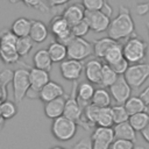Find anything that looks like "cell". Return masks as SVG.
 Masks as SVG:
<instances>
[{
  "label": "cell",
  "mask_w": 149,
  "mask_h": 149,
  "mask_svg": "<svg viewBox=\"0 0 149 149\" xmlns=\"http://www.w3.org/2000/svg\"><path fill=\"white\" fill-rule=\"evenodd\" d=\"M107 33L108 37L115 42L135 36V23L128 7L123 5L119 7V13L113 20H111Z\"/></svg>",
  "instance_id": "6da1fadb"
},
{
  "label": "cell",
  "mask_w": 149,
  "mask_h": 149,
  "mask_svg": "<svg viewBox=\"0 0 149 149\" xmlns=\"http://www.w3.org/2000/svg\"><path fill=\"white\" fill-rule=\"evenodd\" d=\"M122 51L123 57L129 64H139L142 63V61L147 56L148 44L141 37L135 35L126 41V43L122 45Z\"/></svg>",
  "instance_id": "7a4b0ae2"
},
{
  "label": "cell",
  "mask_w": 149,
  "mask_h": 149,
  "mask_svg": "<svg viewBox=\"0 0 149 149\" xmlns=\"http://www.w3.org/2000/svg\"><path fill=\"white\" fill-rule=\"evenodd\" d=\"M77 129H78V123L65 116H61L54 120L50 127L52 136L61 142H66L69 140H72L77 134Z\"/></svg>",
  "instance_id": "3957f363"
},
{
  "label": "cell",
  "mask_w": 149,
  "mask_h": 149,
  "mask_svg": "<svg viewBox=\"0 0 149 149\" xmlns=\"http://www.w3.org/2000/svg\"><path fill=\"white\" fill-rule=\"evenodd\" d=\"M12 85H13V97L15 102H21L26 98L27 92L30 88L29 69L19 68L14 70V78Z\"/></svg>",
  "instance_id": "277c9868"
},
{
  "label": "cell",
  "mask_w": 149,
  "mask_h": 149,
  "mask_svg": "<svg viewBox=\"0 0 149 149\" xmlns=\"http://www.w3.org/2000/svg\"><path fill=\"white\" fill-rule=\"evenodd\" d=\"M123 77L132 88L141 87L149 78V63L142 62L130 65Z\"/></svg>",
  "instance_id": "5b68a950"
},
{
  "label": "cell",
  "mask_w": 149,
  "mask_h": 149,
  "mask_svg": "<svg viewBox=\"0 0 149 149\" xmlns=\"http://www.w3.org/2000/svg\"><path fill=\"white\" fill-rule=\"evenodd\" d=\"M68 57L78 62H83L85 58L93 54V45L84 37H76L68 47Z\"/></svg>",
  "instance_id": "8992f818"
},
{
  "label": "cell",
  "mask_w": 149,
  "mask_h": 149,
  "mask_svg": "<svg viewBox=\"0 0 149 149\" xmlns=\"http://www.w3.org/2000/svg\"><path fill=\"white\" fill-rule=\"evenodd\" d=\"M77 83H73L72 90H71V94L69 97H66V101H65V107H64V114L63 116L79 123L81 116H83V106L79 104L78 99H77Z\"/></svg>",
  "instance_id": "52a82bcc"
},
{
  "label": "cell",
  "mask_w": 149,
  "mask_h": 149,
  "mask_svg": "<svg viewBox=\"0 0 149 149\" xmlns=\"http://www.w3.org/2000/svg\"><path fill=\"white\" fill-rule=\"evenodd\" d=\"M84 71V64L81 62L74 61V59H65L64 62H62L59 64V72L61 76L69 81H73L76 83L81 73Z\"/></svg>",
  "instance_id": "ba28073f"
},
{
  "label": "cell",
  "mask_w": 149,
  "mask_h": 149,
  "mask_svg": "<svg viewBox=\"0 0 149 149\" xmlns=\"http://www.w3.org/2000/svg\"><path fill=\"white\" fill-rule=\"evenodd\" d=\"M111 97L115 100L116 105H125L132 97V87L128 85L123 76H119L118 80L109 87Z\"/></svg>",
  "instance_id": "9c48e42d"
},
{
  "label": "cell",
  "mask_w": 149,
  "mask_h": 149,
  "mask_svg": "<svg viewBox=\"0 0 149 149\" xmlns=\"http://www.w3.org/2000/svg\"><path fill=\"white\" fill-rule=\"evenodd\" d=\"M85 21L94 33H104L108 30L111 24V17L102 12H85Z\"/></svg>",
  "instance_id": "30bf717a"
},
{
  "label": "cell",
  "mask_w": 149,
  "mask_h": 149,
  "mask_svg": "<svg viewBox=\"0 0 149 149\" xmlns=\"http://www.w3.org/2000/svg\"><path fill=\"white\" fill-rule=\"evenodd\" d=\"M85 8L81 3H71L68 7H65L64 12H63V17L66 20V22L69 23L70 27H73L74 24L79 23L80 21H83L85 19Z\"/></svg>",
  "instance_id": "8fae6325"
},
{
  "label": "cell",
  "mask_w": 149,
  "mask_h": 149,
  "mask_svg": "<svg viewBox=\"0 0 149 149\" xmlns=\"http://www.w3.org/2000/svg\"><path fill=\"white\" fill-rule=\"evenodd\" d=\"M62 97H66L65 95V91L64 88L56 81L50 80L41 91H40V100H42L44 104L49 102L51 100L62 98Z\"/></svg>",
  "instance_id": "7c38bea8"
},
{
  "label": "cell",
  "mask_w": 149,
  "mask_h": 149,
  "mask_svg": "<svg viewBox=\"0 0 149 149\" xmlns=\"http://www.w3.org/2000/svg\"><path fill=\"white\" fill-rule=\"evenodd\" d=\"M104 64L100 62V59L93 58L90 59L84 65V73L88 83L91 84H100L101 81V72H102Z\"/></svg>",
  "instance_id": "4fadbf2b"
},
{
  "label": "cell",
  "mask_w": 149,
  "mask_h": 149,
  "mask_svg": "<svg viewBox=\"0 0 149 149\" xmlns=\"http://www.w3.org/2000/svg\"><path fill=\"white\" fill-rule=\"evenodd\" d=\"M65 101H66V97H62L55 100H51L49 102L44 104V115L50 119V120H56L61 116H63L64 114V107H65Z\"/></svg>",
  "instance_id": "5bb4252c"
},
{
  "label": "cell",
  "mask_w": 149,
  "mask_h": 149,
  "mask_svg": "<svg viewBox=\"0 0 149 149\" xmlns=\"http://www.w3.org/2000/svg\"><path fill=\"white\" fill-rule=\"evenodd\" d=\"M29 79H30V88L36 92H40L50 81V76L49 72L47 71L31 68L29 69Z\"/></svg>",
  "instance_id": "9a60e30c"
},
{
  "label": "cell",
  "mask_w": 149,
  "mask_h": 149,
  "mask_svg": "<svg viewBox=\"0 0 149 149\" xmlns=\"http://www.w3.org/2000/svg\"><path fill=\"white\" fill-rule=\"evenodd\" d=\"M52 61L47 49H38L33 56V64L35 69L49 72L52 69Z\"/></svg>",
  "instance_id": "2e32d148"
},
{
  "label": "cell",
  "mask_w": 149,
  "mask_h": 149,
  "mask_svg": "<svg viewBox=\"0 0 149 149\" xmlns=\"http://www.w3.org/2000/svg\"><path fill=\"white\" fill-rule=\"evenodd\" d=\"M48 36H49V27L40 20H34L31 23L29 37L36 43H42L48 38Z\"/></svg>",
  "instance_id": "e0dca14e"
},
{
  "label": "cell",
  "mask_w": 149,
  "mask_h": 149,
  "mask_svg": "<svg viewBox=\"0 0 149 149\" xmlns=\"http://www.w3.org/2000/svg\"><path fill=\"white\" fill-rule=\"evenodd\" d=\"M95 92V88L93 87V85L88 81H84L78 84L77 86V99L79 101V104L83 106V108H85L88 102H91L93 94Z\"/></svg>",
  "instance_id": "ac0fdd59"
},
{
  "label": "cell",
  "mask_w": 149,
  "mask_h": 149,
  "mask_svg": "<svg viewBox=\"0 0 149 149\" xmlns=\"http://www.w3.org/2000/svg\"><path fill=\"white\" fill-rule=\"evenodd\" d=\"M113 130H114L115 140H127L132 142H135L136 140V132L128 121L115 125L113 127Z\"/></svg>",
  "instance_id": "d6986e66"
},
{
  "label": "cell",
  "mask_w": 149,
  "mask_h": 149,
  "mask_svg": "<svg viewBox=\"0 0 149 149\" xmlns=\"http://www.w3.org/2000/svg\"><path fill=\"white\" fill-rule=\"evenodd\" d=\"M33 21L28 17H17L10 26V31L19 38V37H27L30 34Z\"/></svg>",
  "instance_id": "ffe728a7"
},
{
  "label": "cell",
  "mask_w": 149,
  "mask_h": 149,
  "mask_svg": "<svg viewBox=\"0 0 149 149\" xmlns=\"http://www.w3.org/2000/svg\"><path fill=\"white\" fill-rule=\"evenodd\" d=\"M16 44L9 43H0V58L6 64H14L17 63L20 56L16 50Z\"/></svg>",
  "instance_id": "44dd1931"
},
{
  "label": "cell",
  "mask_w": 149,
  "mask_h": 149,
  "mask_svg": "<svg viewBox=\"0 0 149 149\" xmlns=\"http://www.w3.org/2000/svg\"><path fill=\"white\" fill-rule=\"evenodd\" d=\"M81 5L87 12H102L109 17L113 13L112 6L105 0H84Z\"/></svg>",
  "instance_id": "7402d4cb"
},
{
  "label": "cell",
  "mask_w": 149,
  "mask_h": 149,
  "mask_svg": "<svg viewBox=\"0 0 149 149\" xmlns=\"http://www.w3.org/2000/svg\"><path fill=\"white\" fill-rule=\"evenodd\" d=\"M49 55H50V58L54 63H62L68 57V48L56 41L51 42L48 48H47Z\"/></svg>",
  "instance_id": "603a6c76"
},
{
  "label": "cell",
  "mask_w": 149,
  "mask_h": 149,
  "mask_svg": "<svg viewBox=\"0 0 149 149\" xmlns=\"http://www.w3.org/2000/svg\"><path fill=\"white\" fill-rule=\"evenodd\" d=\"M115 43H118V42H115L114 40H112L108 36L101 37V38H98V40H94L93 43H92V45H93V54L98 57V59L99 58H102L104 59L107 50L112 45H114Z\"/></svg>",
  "instance_id": "cb8c5ba5"
},
{
  "label": "cell",
  "mask_w": 149,
  "mask_h": 149,
  "mask_svg": "<svg viewBox=\"0 0 149 149\" xmlns=\"http://www.w3.org/2000/svg\"><path fill=\"white\" fill-rule=\"evenodd\" d=\"M70 28L71 27L69 26L66 20L63 17V15H55L49 22V30L55 37H58Z\"/></svg>",
  "instance_id": "d4e9b609"
},
{
  "label": "cell",
  "mask_w": 149,
  "mask_h": 149,
  "mask_svg": "<svg viewBox=\"0 0 149 149\" xmlns=\"http://www.w3.org/2000/svg\"><path fill=\"white\" fill-rule=\"evenodd\" d=\"M91 104H93L94 106L99 107V108H106V107H111L112 104V97L111 93L105 90V88H97L93 98L91 100Z\"/></svg>",
  "instance_id": "484cf974"
},
{
  "label": "cell",
  "mask_w": 149,
  "mask_h": 149,
  "mask_svg": "<svg viewBox=\"0 0 149 149\" xmlns=\"http://www.w3.org/2000/svg\"><path fill=\"white\" fill-rule=\"evenodd\" d=\"M91 140H99L112 144L115 140L114 130L112 127H95L94 130L92 132Z\"/></svg>",
  "instance_id": "4316f807"
},
{
  "label": "cell",
  "mask_w": 149,
  "mask_h": 149,
  "mask_svg": "<svg viewBox=\"0 0 149 149\" xmlns=\"http://www.w3.org/2000/svg\"><path fill=\"white\" fill-rule=\"evenodd\" d=\"M127 113L130 115H134V114H137V113H142V112H147V106L146 104L142 101V99L140 97H136V95H132L127 101L126 104L123 105Z\"/></svg>",
  "instance_id": "83f0119b"
},
{
  "label": "cell",
  "mask_w": 149,
  "mask_h": 149,
  "mask_svg": "<svg viewBox=\"0 0 149 149\" xmlns=\"http://www.w3.org/2000/svg\"><path fill=\"white\" fill-rule=\"evenodd\" d=\"M128 122L135 129V132H140L141 133L147 127V125L149 123V113L148 112H142V113H137V114L130 115Z\"/></svg>",
  "instance_id": "f1b7e54d"
},
{
  "label": "cell",
  "mask_w": 149,
  "mask_h": 149,
  "mask_svg": "<svg viewBox=\"0 0 149 149\" xmlns=\"http://www.w3.org/2000/svg\"><path fill=\"white\" fill-rule=\"evenodd\" d=\"M114 123L113 115H112V108H99L97 118H95V125L97 127H112Z\"/></svg>",
  "instance_id": "f546056e"
},
{
  "label": "cell",
  "mask_w": 149,
  "mask_h": 149,
  "mask_svg": "<svg viewBox=\"0 0 149 149\" xmlns=\"http://www.w3.org/2000/svg\"><path fill=\"white\" fill-rule=\"evenodd\" d=\"M121 58H123V51H122V45H120L119 43H115L114 45H112L107 50V52L104 57L107 65H112V64L116 63L118 61H120Z\"/></svg>",
  "instance_id": "4dcf8cb0"
},
{
  "label": "cell",
  "mask_w": 149,
  "mask_h": 149,
  "mask_svg": "<svg viewBox=\"0 0 149 149\" xmlns=\"http://www.w3.org/2000/svg\"><path fill=\"white\" fill-rule=\"evenodd\" d=\"M118 78H119V76L114 72V70L109 65L104 64L102 72H101V81H100V85L111 87L118 80Z\"/></svg>",
  "instance_id": "1f68e13d"
},
{
  "label": "cell",
  "mask_w": 149,
  "mask_h": 149,
  "mask_svg": "<svg viewBox=\"0 0 149 149\" xmlns=\"http://www.w3.org/2000/svg\"><path fill=\"white\" fill-rule=\"evenodd\" d=\"M0 113H1V118L5 121L10 120L17 114V106L14 101L6 100L0 105Z\"/></svg>",
  "instance_id": "d6a6232c"
},
{
  "label": "cell",
  "mask_w": 149,
  "mask_h": 149,
  "mask_svg": "<svg viewBox=\"0 0 149 149\" xmlns=\"http://www.w3.org/2000/svg\"><path fill=\"white\" fill-rule=\"evenodd\" d=\"M33 44H34V41L27 36V37H19L17 41H16V50H17V54L20 57H24L27 56L30 50L33 49Z\"/></svg>",
  "instance_id": "836d02e7"
},
{
  "label": "cell",
  "mask_w": 149,
  "mask_h": 149,
  "mask_svg": "<svg viewBox=\"0 0 149 149\" xmlns=\"http://www.w3.org/2000/svg\"><path fill=\"white\" fill-rule=\"evenodd\" d=\"M111 108H112L113 121L115 125H119L129 120V114L127 113L123 105H115V106H112Z\"/></svg>",
  "instance_id": "e575fe53"
},
{
  "label": "cell",
  "mask_w": 149,
  "mask_h": 149,
  "mask_svg": "<svg viewBox=\"0 0 149 149\" xmlns=\"http://www.w3.org/2000/svg\"><path fill=\"white\" fill-rule=\"evenodd\" d=\"M71 30L74 35V37H84L91 29L88 27V23L85 21V19L83 21H80L79 23L74 24L73 27H71Z\"/></svg>",
  "instance_id": "d590c367"
},
{
  "label": "cell",
  "mask_w": 149,
  "mask_h": 149,
  "mask_svg": "<svg viewBox=\"0 0 149 149\" xmlns=\"http://www.w3.org/2000/svg\"><path fill=\"white\" fill-rule=\"evenodd\" d=\"M113 70H114V72L118 74V76H123L126 72H127V70H128V68L130 66V64L127 62V59L123 57V58H121L120 61H118L116 63H114V64H112V65H109Z\"/></svg>",
  "instance_id": "8d00e7d4"
},
{
  "label": "cell",
  "mask_w": 149,
  "mask_h": 149,
  "mask_svg": "<svg viewBox=\"0 0 149 149\" xmlns=\"http://www.w3.org/2000/svg\"><path fill=\"white\" fill-rule=\"evenodd\" d=\"M14 71L12 69H3L0 71V86L7 88V85L13 81Z\"/></svg>",
  "instance_id": "74e56055"
},
{
  "label": "cell",
  "mask_w": 149,
  "mask_h": 149,
  "mask_svg": "<svg viewBox=\"0 0 149 149\" xmlns=\"http://www.w3.org/2000/svg\"><path fill=\"white\" fill-rule=\"evenodd\" d=\"M23 5L31 7V8H35L40 12H43V13L49 12V7L47 6V3L41 1V0H26V1H23Z\"/></svg>",
  "instance_id": "f35d334b"
},
{
  "label": "cell",
  "mask_w": 149,
  "mask_h": 149,
  "mask_svg": "<svg viewBox=\"0 0 149 149\" xmlns=\"http://www.w3.org/2000/svg\"><path fill=\"white\" fill-rule=\"evenodd\" d=\"M74 38L76 37H74V35H73V33H72V30L70 28L69 30H66L65 33H63L58 37H55V41L58 42V43H61V44H63V45H65V47H68Z\"/></svg>",
  "instance_id": "ab89813d"
},
{
  "label": "cell",
  "mask_w": 149,
  "mask_h": 149,
  "mask_svg": "<svg viewBox=\"0 0 149 149\" xmlns=\"http://www.w3.org/2000/svg\"><path fill=\"white\" fill-rule=\"evenodd\" d=\"M111 149H136L135 143L127 140H114L111 144Z\"/></svg>",
  "instance_id": "60d3db41"
},
{
  "label": "cell",
  "mask_w": 149,
  "mask_h": 149,
  "mask_svg": "<svg viewBox=\"0 0 149 149\" xmlns=\"http://www.w3.org/2000/svg\"><path fill=\"white\" fill-rule=\"evenodd\" d=\"M17 37L9 30H1L0 31V43H9V44H16Z\"/></svg>",
  "instance_id": "b9f144b4"
},
{
  "label": "cell",
  "mask_w": 149,
  "mask_h": 149,
  "mask_svg": "<svg viewBox=\"0 0 149 149\" xmlns=\"http://www.w3.org/2000/svg\"><path fill=\"white\" fill-rule=\"evenodd\" d=\"M72 149H92V140L91 139H87V137H84L81 140H79Z\"/></svg>",
  "instance_id": "7bdbcfd3"
},
{
  "label": "cell",
  "mask_w": 149,
  "mask_h": 149,
  "mask_svg": "<svg viewBox=\"0 0 149 149\" xmlns=\"http://www.w3.org/2000/svg\"><path fill=\"white\" fill-rule=\"evenodd\" d=\"M135 12L139 15H146L149 13V1L146 2H139L135 6Z\"/></svg>",
  "instance_id": "ee69618b"
},
{
  "label": "cell",
  "mask_w": 149,
  "mask_h": 149,
  "mask_svg": "<svg viewBox=\"0 0 149 149\" xmlns=\"http://www.w3.org/2000/svg\"><path fill=\"white\" fill-rule=\"evenodd\" d=\"M92 149H111V144L99 140H92Z\"/></svg>",
  "instance_id": "f6af8a7d"
},
{
  "label": "cell",
  "mask_w": 149,
  "mask_h": 149,
  "mask_svg": "<svg viewBox=\"0 0 149 149\" xmlns=\"http://www.w3.org/2000/svg\"><path fill=\"white\" fill-rule=\"evenodd\" d=\"M140 98L142 99V101L146 104V106H149V86H147L141 93H140Z\"/></svg>",
  "instance_id": "bcb514c9"
},
{
  "label": "cell",
  "mask_w": 149,
  "mask_h": 149,
  "mask_svg": "<svg viewBox=\"0 0 149 149\" xmlns=\"http://www.w3.org/2000/svg\"><path fill=\"white\" fill-rule=\"evenodd\" d=\"M66 3H68V0H50L49 1V5L51 8H57V7H61Z\"/></svg>",
  "instance_id": "7dc6e473"
},
{
  "label": "cell",
  "mask_w": 149,
  "mask_h": 149,
  "mask_svg": "<svg viewBox=\"0 0 149 149\" xmlns=\"http://www.w3.org/2000/svg\"><path fill=\"white\" fill-rule=\"evenodd\" d=\"M7 99V88L0 86V105Z\"/></svg>",
  "instance_id": "c3c4849f"
},
{
  "label": "cell",
  "mask_w": 149,
  "mask_h": 149,
  "mask_svg": "<svg viewBox=\"0 0 149 149\" xmlns=\"http://www.w3.org/2000/svg\"><path fill=\"white\" fill-rule=\"evenodd\" d=\"M141 135H142V137L144 139V141H146L147 143H149V123H148L147 127L141 132Z\"/></svg>",
  "instance_id": "681fc988"
},
{
  "label": "cell",
  "mask_w": 149,
  "mask_h": 149,
  "mask_svg": "<svg viewBox=\"0 0 149 149\" xmlns=\"http://www.w3.org/2000/svg\"><path fill=\"white\" fill-rule=\"evenodd\" d=\"M3 126H5V120H3V119L0 116V130L3 128Z\"/></svg>",
  "instance_id": "f907efd6"
},
{
  "label": "cell",
  "mask_w": 149,
  "mask_h": 149,
  "mask_svg": "<svg viewBox=\"0 0 149 149\" xmlns=\"http://www.w3.org/2000/svg\"><path fill=\"white\" fill-rule=\"evenodd\" d=\"M50 149H65V148L64 147H61V146H55V147H52Z\"/></svg>",
  "instance_id": "816d5d0a"
},
{
  "label": "cell",
  "mask_w": 149,
  "mask_h": 149,
  "mask_svg": "<svg viewBox=\"0 0 149 149\" xmlns=\"http://www.w3.org/2000/svg\"><path fill=\"white\" fill-rule=\"evenodd\" d=\"M146 26H147V29H148V34H149V21L146 22Z\"/></svg>",
  "instance_id": "f5cc1de1"
},
{
  "label": "cell",
  "mask_w": 149,
  "mask_h": 149,
  "mask_svg": "<svg viewBox=\"0 0 149 149\" xmlns=\"http://www.w3.org/2000/svg\"><path fill=\"white\" fill-rule=\"evenodd\" d=\"M0 116H1V113H0Z\"/></svg>",
  "instance_id": "db71d44e"
}]
</instances>
